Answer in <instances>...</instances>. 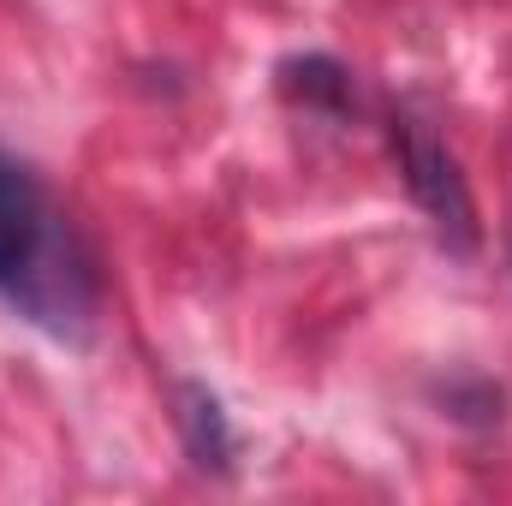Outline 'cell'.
<instances>
[{"label": "cell", "mask_w": 512, "mask_h": 506, "mask_svg": "<svg viewBox=\"0 0 512 506\" xmlns=\"http://www.w3.org/2000/svg\"><path fill=\"white\" fill-rule=\"evenodd\" d=\"M173 423H179L185 459H191L203 477H233V465H239V435H233V417H227V405H221L215 387L179 381V387H173Z\"/></svg>", "instance_id": "obj_3"}, {"label": "cell", "mask_w": 512, "mask_h": 506, "mask_svg": "<svg viewBox=\"0 0 512 506\" xmlns=\"http://www.w3.org/2000/svg\"><path fill=\"white\" fill-rule=\"evenodd\" d=\"M507 262H512V221H507Z\"/></svg>", "instance_id": "obj_5"}, {"label": "cell", "mask_w": 512, "mask_h": 506, "mask_svg": "<svg viewBox=\"0 0 512 506\" xmlns=\"http://www.w3.org/2000/svg\"><path fill=\"white\" fill-rule=\"evenodd\" d=\"M393 155H399V179H405L411 203L429 215L435 239L453 256H471L483 245V227H477V203H471V185L459 173V155L435 137L429 120H417V114H399L393 120Z\"/></svg>", "instance_id": "obj_2"}, {"label": "cell", "mask_w": 512, "mask_h": 506, "mask_svg": "<svg viewBox=\"0 0 512 506\" xmlns=\"http://www.w3.org/2000/svg\"><path fill=\"white\" fill-rule=\"evenodd\" d=\"M274 84L286 102H298L310 114H346L352 108V72L334 54H292L274 66Z\"/></svg>", "instance_id": "obj_4"}, {"label": "cell", "mask_w": 512, "mask_h": 506, "mask_svg": "<svg viewBox=\"0 0 512 506\" xmlns=\"http://www.w3.org/2000/svg\"><path fill=\"white\" fill-rule=\"evenodd\" d=\"M0 298L54 340L84 346L102 310V274L72 215L42 191L30 161L0 143Z\"/></svg>", "instance_id": "obj_1"}]
</instances>
